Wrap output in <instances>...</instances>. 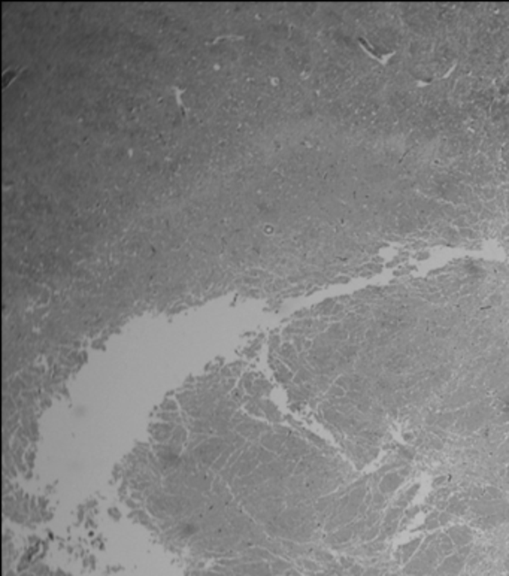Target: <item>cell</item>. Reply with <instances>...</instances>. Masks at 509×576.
Returning <instances> with one entry per match:
<instances>
[{
  "mask_svg": "<svg viewBox=\"0 0 509 576\" xmlns=\"http://www.w3.org/2000/svg\"><path fill=\"white\" fill-rule=\"evenodd\" d=\"M308 205L339 279L509 254V3L320 8Z\"/></svg>",
  "mask_w": 509,
  "mask_h": 576,
  "instance_id": "cell-1",
  "label": "cell"
}]
</instances>
